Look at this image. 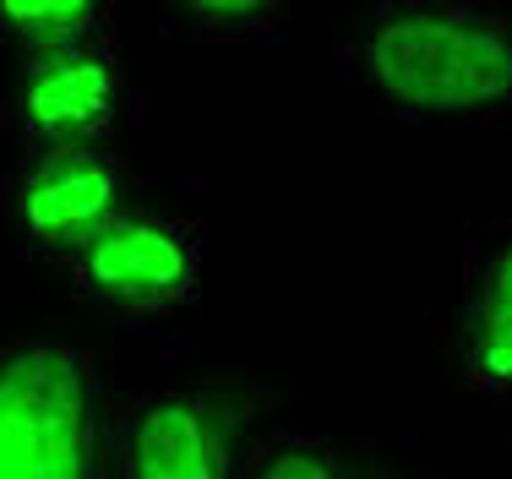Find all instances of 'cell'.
Wrapping results in <instances>:
<instances>
[{
	"mask_svg": "<svg viewBox=\"0 0 512 479\" xmlns=\"http://www.w3.org/2000/svg\"><path fill=\"white\" fill-rule=\"evenodd\" d=\"M338 71L382 120L496 126L512 115V11L480 0H382L338 44Z\"/></svg>",
	"mask_w": 512,
	"mask_h": 479,
	"instance_id": "obj_1",
	"label": "cell"
},
{
	"mask_svg": "<svg viewBox=\"0 0 512 479\" xmlns=\"http://www.w3.org/2000/svg\"><path fill=\"white\" fill-rule=\"evenodd\" d=\"M104 360L71 338L0 343V479H115Z\"/></svg>",
	"mask_w": 512,
	"mask_h": 479,
	"instance_id": "obj_2",
	"label": "cell"
},
{
	"mask_svg": "<svg viewBox=\"0 0 512 479\" xmlns=\"http://www.w3.org/2000/svg\"><path fill=\"white\" fill-rule=\"evenodd\" d=\"M137 186L126 147H22L0 175V245L71 262L104 224L137 207Z\"/></svg>",
	"mask_w": 512,
	"mask_h": 479,
	"instance_id": "obj_3",
	"label": "cell"
},
{
	"mask_svg": "<svg viewBox=\"0 0 512 479\" xmlns=\"http://www.w3.org/2000/svg\"><path fill=\"white\" fill-rule=\"evenodd\" d=\"M71 289L115 322H169L202 289V224L126 207L66 262Z\"/></svg>",
	"mask_w": 512,
	"mask_h": 479,
	"instance_id": "obj_4",
	"label": "cell"
},
{
	"mask_svg": "<svg viewBox=\"0 0 512 479\" xmlns=\"http://www.w3.org/2000/svg\"><path fill=\"white\" fill-rule=\"evenodd\" d=\"M142 120V93L120 39L17 60L6 126L17 147H126Z\"/></svg>",
	"mask_w": 512,
	"mask_h": 479,
	"instance_id": "obj_5",
	"label": "cell"
},
{
	"mask_svg": "<svg viewBox=\"0 0 512 479\" xmlns=\"http://www.w3.org/2000/svg\"><path fill=\"white\" fill-rule=\"evenodd\" d=\"M115 479H240L235 414L202 387H137L115 409Z\"/></svg>",
	"mask_w": 512,
	"mask_h": 479,
	"instance_id": "obj_6",
	"label": "cell"
},
{
	"mask_svg": "<svg viewBox=\"0 0 512 479\" xmlns=\"http://www.w3.org/2000/svg\"><path fill=\"white\" fill-rule=\"evenodd\" d=\"M453 360L485 398H512V224L469 240L458 273Z\"/></svg>",
	"mask_w": 512,
	"mask_h": 479,
	"instance_id": "obj_7",
	"label": "cell"
},
{
	"mask_svg": "<svg viewBox=\"0 0 512 479\" xmlns=\"http://www.w3.org/2000/svg\"><path fill=\"white\" fill-rule=\"evenodd\" d=\"M126 6L115 0H0V44L17 60L120 39Z\"/></svg>",
	"mask_w": 512,
	"mask_h": 479,
	"instance_id": "obj_8",
	"label": "cell"
},
{
	"mask_svg": "<svg viewBox=\"0 0 512 479\" xmlns=\"http://www.w3.org/2000/svg\"><path fill=\"white\" fill-rule=\"evenodd\" d=\"M240 479H360L316 431L267 425L240 447Z\"/></svg>",
	"mask_w": 512,
	"mask_h": 479,
	"instance_id": "obj_9",
	"label": "cell"
},
{
	"mask_svg": "<svg viewBox=\"0 0 512 479\" xmlns=\"http://www.w3.org/2000/svg\"><path fill=\"white\" fill-rule=\"evenodd\" d=\"M289 22L284 0H191L164 11V28L186 33L197 44H262L278 39Z\"/></svg>",
	"mask_w": 512,
	"mask_h": 479,
	"instance_id": "obj_10",
	"label": "cell"
}]
</instances>
